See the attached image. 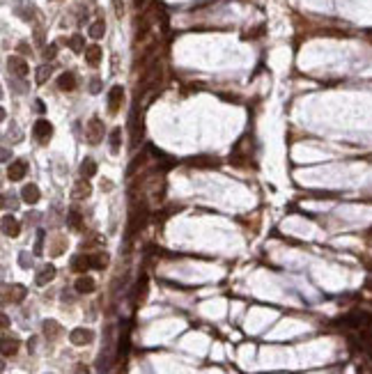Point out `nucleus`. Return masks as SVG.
<instances>
[{
  "label": "nucleus",
  "mask_w": 372,
  "mask_h": 374,
  "mask_svg": "<svg viewBox=\"0 0 372 374\" xmlns=\"http://www.w3.org/2000/svg\"><path fill=\"white\" fill-rule=\"evenodd\" d=\"M7 326H10V319H7V315H3V328L7 331Z\"/></svg>",
  "instance_id": "31"
},
{
  "label": "nucleus",
  "mask_w": 372,
  "mask_h": 374,
  "mask_svg": "<svg viewBox=\"0 0 372 374\" xmlns=\"http://www.w3.org/2000/svg\"><path fill=\"white\" fill-rule=\"evenodd\" d=\"M143 136V126H138V108L131 110V138H134V142H138Z\"/></svg>",
  "instance_id": "17"
},
{
  "label": "nucleus",
  "mask_w": 372,
  "mask_h": 374,
  "mask_svg": "<svg viewBox=\"0 0 372 374\" xmlns=\"http://www.w3.org/2000/svg\"><path fill=\"white\" fill-rule=\"evenodd\" d=\"M28 172V163L23 161V158H19V161H14L10 165V170H7V177L12 179V181H19V179H23Z\"/></svg>",
  "instance_id": "7"
},
{
  "label": "nucleus",
  "mask_w": 372,
  "mask_h": 374,
  "mask_svg": "<svg viewBox=\"0 0 372 374\" xmlns=\"http://www.w3.org/2000/svg\"><path fill=\"white\" fill-rule=\"evenodd\" d=\"M44 335L49 337V340H58V337L62 335V326L53 319H46L44 321Z\"/></svg>",
  "instance_id": "13"
},
{
  "label": "nucleus",
  "mask_w": 372,
  "mask_h": 374,
  "mask_svg": "<svg viewBox=\"0 0 372 374\" xmlns=\"http://www.w3.org/2000/svg\"><path fill=\"white\" fill-rule=\"evenodd\" d=\"M53 278H55V266H53V264H46V266H42V269H39V273H37V278H35V282H37L39 287H42V285L51 282Z\"/></svg>",
  "instance_id": "12"
},
{
  "label": "nucleus",
  "mask_w": 372,
  "mask_h": 374,
  "mask_svg": "<svg viewBox=\"0 0 372 374\" xmlns=\"http://www.w3.org/2000/svg\"><path fill=\"white\" fill-rule=\"evenodd\" d=\"M69 340L76 347H85V344H90V342L94 340V333H92L90 328H74V331L69 333Z\"/></svg>",
  "instance_id": "3"
},
{
  "label": "nucleus",
  "mask_w": 372,
  "mask_h": 374,
  "mask_svg": "<svg viewBox=\"0 0 372 374\" xmlns=\"http://www.w3.org/2000/svg\"><path fill=\"white\" fill-rule=\"evenodd\" d=\"M108 140H110V152L117 154L119 152V145H122V129H119V126H115V129L110 131Z\"/></svg>",
  "instance_id": "19"
},
{
  "label": "nucleus",
  "mask_w": 372,
  "mask_h": 374,
  "mask_svg": "<svg viewBox=\"0 0 372 374\" xmlns=\"http://www.w3.org/2000/svg\"><path fill=\"white\" fill-rule=\"evenodd\" d=\"M58 87L62 90V92H71V90H76V76L71 74V71H65V74H60Z\"/></svg>",
  "instance_id": "11"
},
{
  "label": "nucleus",
  "mask_w": 372,
  "mask_h": 374,
  "mask_svg": "<svg viewBox=\"0 0 372 374\" xmlns=\"http://www.w3.org/2000/svg\"><path fill=\"white\" fill-rule=\"evenodd\" d=\"M76 374H87V369L83 367V365H78V367H76Z\"/></svg>",
  "instance_id": "32"
},
{
  "label": "nucleus",
  "mask_w": 372,
  "mask_h": 374,
  "mask_svg": "<svg viewBox=\"0 0 372 374\" xmlns=\"http://www.w3.org/2000/svg\"><path fill=\"white\" fill-rule=\"evenodd\" d=\"M28 289L23 285H10L5 287V301H12V303H21L23 298H26Z\"/></svg>",
  "instance_id": "6"
},
{
  "label": "nucleus",
  "mask_w": 372,
  "mask_h": 374,
  "mask_svg": "<svg viewBox=\"0 0 372 374\" xmlns=\"http://www.w3.org/2000/svg\"><path fill=\"white\" fill-rule=\"evenodd\" d=\"M81 174H83L85 179L94 177V174H97V163L92 161V158H85V161L81 163Z\"/></svg>",
  "instance_id": "20"
},
{
  "label": "nucleus",
  "mask_w": 372,
  "mask_h": 374,
  "mask_svg": "<svg viewBox=\"0 0 372 374\" xmlns=\"http://www.w3.org/2000/svg\"><path fill=\"white\" fill-rule=\"evenodd\" d=\"M122 101H124V90L122 85H113L110 92H108V113L115 115L119 108H122Z\"/></svg>",
  "instance_id": "2"
},
{
  "label": "nucleus",
  "mask_w": 372,
  "mask_h": 374,
  "mask_svg": "<svg viewBox=\"0 0 372 374\" xmlns=\"http://www.w3.org/2000/svg\"><path fill=\"white\" fill-rule=\"evenodd\" d=\"M103 33H106V23H103V19H99V21H94L90 26V37L92 39H101Z\"/></svg>",
  "instance_id": "21"
},
{
  "label": "nucleus",
  "mask_w": 372,
  "mask_h": 374,
  "mask_svg": "<svg viewBox=\"0 0 372 374\" xmlns=\"http://www.w3.org/2000/svg\"><path fill=\"white\" fill-rule=\"evenodd\" d=\"M74 289L78 294H90V292H94V280H92L90 276H81L78 280H76Z\"/></svg>",
  "instance_id": "15"
},
{
  "label": "nucleus",
  "mask_w": 372,
  "mask_h": 374,
  "mask_svg": "<svg viewBox=\"0 0 372 374\" xmlns=\"http://www.w3.org/2000/svg\"><path fill=\"white\" fill-rule=\"evenodd\" d=\"M19 351L17 337H3V356H14Z\"/></svg>",
  "instance_id": "18"
},
{
  "label": "nucleus",
  "mask_w": 372,
  "mask_h": 374,
  "mask_svg": "<svg viewBox=\"0 0 372 374\" xmlns=\"http://www.w3.org/2000/svg\"><path fill=\"white\" fill-rule=\"evenodd\" d=\"M87 269H92V257L90 255H76L74 260H71V271L85 273Z\"/></svg>",
  "instance_id": "10"
},
{
  "label": "nucleus",
  "mask_w": 372,
  "mask_h": 374,
  "mask_svg": "<svg viewBox=\"0 0 372 374\" xmlns=\"http://www.w3.org/2000/svg\"><path fill=\"white\" fill-rule=\"evenodd\" d=\"M92 257V269H99V271H101V269H106L108 266V255L106 253H97V255H90Z\"/></svg>",
  "instance_id": "23"
},
{
  "label": "nucleus",
  "mask_w": 372,
  "mask_h": 374,
  "mask_svg": "<svg viewBox=\"0 0 372 374\" xmlns=\"http://www.w3.org/2000/svg\"><path fill=\"white\" fill-rule=\"evenodd\" d=\"M19 264H21L23 269H30V264H33V260H28V253H21V255H19Z\"/></svg>",
  "instance_id": "27"
},
{
  "label": "nucleus",
  "mask_w": 372,
  "mask_h": 374,
  "mask_svg": "<svg viewBox=\"0 0 372 374\" xmlns=\"http://www.w3.org/2000/svg\"><path fill=\"white\" fill-rule=\"evenodd\" d=\"M85 60L90 67H97L99 62H101V49H99L97 44H92V46L85 49Z\"/></svg>",
  "instance_id": "16"
},
{
  "label": "nucleus",
  "mask_w": 372,
  "mask_h": 374,
  "mask_svg": "<svg viewBox=\"0 0 372 374\" xmlns=\"http://www.w3.org/2000/svg\"><path fill=\"white\" fill-rule=\"evenodd\" d=\"M81 221L83 218H81V212H78V209H71V212L67 214V223H69V228L74 230V232L81 230Z\"/></svg>",
  "instance_id": "22"
},
{
  "label": "nucleus",
  "mask_w": 372,
  "mask_h": 374,
  "mask_svg": "<svg viewBox=\"0 0 372 374\" xmlns=\"http://www.w3.org/2000/svg\"><path fill=\"white\" fill-rule=\"evenodd\" d=\"M55 51H58V49H55V44H53V46H49V49H46V58H53Z\"/></svg>",
  "instance_id": "28"
},
{
  "label": "nucleus",
  "mask_w": 372,
  "mask_h": 374,
  "mask_svg": "<svg viewBox=\"0 0 372 374\" xmlns=\"http://www.w3.org/2000/svg\"><path fill=\"white\" fill-rule=\"evenodd\" d=\"M365 266H367V271H372V260H365Z\"/></svg>",
  "instance_id": "33"
},
{
  "label": "nucleus",
  "mask_w": 372,
  "mask_h": 374,
  "mask_svg": "<svg viewBox=\"0 0 372 374\" xmlns=\"http://www.w3.org/2000/svg\"><path fill=\"white\" fill-rule=\"evenodd\" d=\"M115 5H117V17H122V12H124V7L119 5V0H115Z\"/></svg>",
  "instance_id": "30"
},
{
  "label": "nucleus",
  "mask_w": 372,
  "mask_h": 374,
  "mask_svg": "<svg viewBox=\"0 0 372 374\" xmlns=\"http://www.w3.org/2000/svg\"><path fill=\"white\" fill-rule=\"evenodd\" d=\"M51 76V67L49 65H44V67H39L37 69V83L42 85V83H46V78Z\"/></svg>",
  "instance_id": "25"
},
{
  "label": "nucleus",
  "mask_w": 372,
  "mask_h": 374,
  "mask_svg": "<svg viewBox=\"0 0 372 374\" xmlns=\"http://www.w3.org/2000/svg\"><path fill=\"white\" fill-rule=\"evenodd\" d=\"M7 67H10V71L14 74V76H19V78H26L28 76V62L23 58H19V55H12L10 60H7Z\"/></svg>",
  "instance_id": "4"
},
{
  "label": "nucleus",
  "mask_w": 372,
  "mask_h": 374,
  "mask_svg": "<svg viewBox=\"0 0 372 374\" xmlns=\"http://www.w3.org/2000/svg\"><path fill=\"white\" fill-rule=\"evenodd\" d=\"M21 198H23L26 205H37L39 198H42V193H39L37 184H26V186H23V191H21Z\"/></svg>",
  "instance_id": "8"
},
{
  "label": "nucleus",
  "mask_w": 372,
  "mask_h": 374,
  "mask_svg": "<svg viewBox=\"0 0 372 374\" xmlns=\"http://www.w3.org/2000/svg\"><path fill=\"white\" fill-rule=\"evenodd\" d=\"M51 133H53V126H51L49 119H37V122H35V126H33V136L37 138V140L46 142V140H49Z\"/></svg>",
  "instance_id": "5"
},
{
  "label": "nucleus",
  "mask_w": 372,
  "mask_h": 374,
  "mask_svg": "<svg viewBox=\"0 0 372 374\" xmlns=\"http://www.w3.org/2000/svg\"><path fill=\"white\" fill-rule=\"evenodd\" d=\"M90 193H92V186H90V181H87L85 177H83L81 181H76L74 191H71V196H74L76 200H81V198H87Z\"/></svg>",
  "instance_id": "14"
},
{
  "label": "nucleus",
  "mask_w": 372,
  "mask_h": 374,
  "mask_svg": "<svg viewBox=\"0 0 372 374\" xmlns=\"http://www.w3.org/2000/svg\"><path fill=\"white\" fill-rule=\"evenodd\" d=\"M69 46H71V51H76V53H81V51H85V49H87L81 35H74V37L69 39Z\"/></svg>",
  "instance_id": "24"
},
{
  "label": "nucleus",
  "mask_w": 372,
  "mask_h": 374,
  "mask_svg": "<svg viewBox=\"0 0 372 374\" xmlns=\"http://www.w3.org/2000/svg\"><path fill=\"white\" fill-rule=\"evenodd\" d=\"M44 237H46L44 230H39V232H37V244H35V255H42V253H44Z\"/></svg>",
  "instance_id": "26"
},
{
  "label": "nucleus",
  "mask_w": 372,
  "mask_h": 374,
  "mask_svg": "<svg viewBox=\"0 0 372 374\" xmlns=\"http://www.w3.org/2000/svg\"><path fill=\"white\" fill-rule=\"evenodd\" d=\"M92 92H99V81H97V78L92 81Z\"/></svg>",
  "instance_id": "29"
},
{
  "label": "nucleus",
  "mask_w": 372,
  "mask_h": 374,
  "mask_svg": "<svg viewBox=\"0 0 372 374\" xmlns=\"http://www.w3.org/2000/svg\"><path fill=\"white\" fill-rule=\"evenodd\" d=\"M3 232H5V237H19V232H21V225H19V221L14 216H3Z\"/></svg>",
  "instance_id": "9"
},
{
  "label": "nucleus",
  "mask_w": 372,
  "mask_h": 374,
  "mask_svg": "<svg viewBox=\"0 0 372 374\" xmlns=\"http://www.w3.org/2000/svg\"><path fill=\"white\" fill-rule=\"evenodd\" d=\"M85 138L90 145H97V142L103 140V122L99 117H90L85 126Z\"/></svg>",
  "instance_id": "1"
}]
</instances>
